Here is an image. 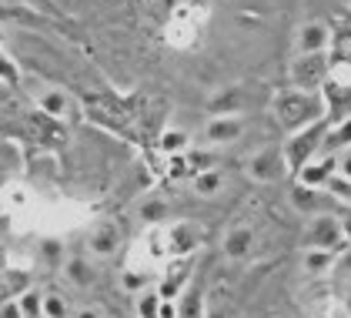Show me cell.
I'll return each mask as SVG.
<instances>
[{
	"instance_id": "cell-1",
	"label": "cell",
	"mask_w": 351,
	"mask_h": 318,
	"mask_svg": "<svg viewBox=\"0 0 351 318\" xmlns=\"http://www.w3.org/2000/svg\"><path fill=\"white\" fill-rule=\"evenodd\" d=\"M274 117L285 131H301L315 121H322V98L311 94V91H281L274 98Z\"/></svg>"
},
{
	"instance_id": "cell-2",
	"label": "cell",
	"mask_w": 351,
	"mask_h": 318,
	"mask_svg": "<svg viewBox=\"0 0 351 318\" xmlns=\"http://www.w3.org/2000/svg\"><path fill=\"white\" fill-rule=\"evenodd\" d=\"M324 134H328V124L324 121H315V124H308V128H301V131L291 134V141H288V148H285V158H288V168H304L308 161H315V155L322 151L324 144Z\"/></svg>"
},
{
	"instance_id": "cell-3",
	"label": "cell",
	"mask_w": 351,
	"mask_h": 318,
	"mask_svg": "<svg viewBox=\"0 0 351 318\" xmlns=\"http://www.w3.org/2000/svg\"><path fill=\"white\" fill-rule=\"evenodd\" d=\"M288 171H291V168H288V158H285V148H274V144L254 151V155L247 158V174H251V181H258V185H274V181H281Z\"/></svg>"
},
{
	"instance_id": "cell-4",
	"label": "cell",
	"mask_w": 351,
	"mask_h": 318,
	"mask_svg": "<svg viewBox=\"0 0 351 318\" xmlns=\"http://www.w3.org/2000/svg\"><path fill=\"white\" fill-rule=\"evenodd\" d=\"M304 245L308 248H324V251H338L345 245V228L341 218L335 214H315L304 228Z\"/></svg>"
},
{
	"instance_id": "cell-5",
	"label": "cell",
	"mask_w": 351,
	"mask_h": 318,
	"mask_svg": "<svg viewBox=\"0 0 351 318\" xmlns=\"http://www.w3.org/2000/svg\"><path fill=\"white\" fill-rule=\"evenodd\" d=\"M291 80L298 91H318L328 80V57L324 54H298L291 64Z\"/></svg>"
},
{
	"instance_id": "cell-6",
	"label": "cell",
	"mask_w": 351,
	"mask_h": 318,
	"mask_svg": "<svg viewBox=\"0 0 351 318\" xmlns=\"http://www.w3.org/2000/svg\"><path fill=\"white\" fill-rule=\"evenodd\" d=\"M328 44H331V30L322 21L301 24V30H298V54H324Z\"/></svg>"
},
{
	"instance_id": "cell-7",
	"label": "cell",
	"mask_w": 351,
	"mask_h": 318,
	"mask_svg": "<svg viewBox=\"0 0 351 318\" xmlns=\"http://www.w3.org/2000/svg\"><path fill=\"white\" fill-rule=\"evenodd\" d=\"M221 248H224V258H231V262H244V258L254 251V231H251L247 225H238V228H231V231L224 235Z\"/></svg>"
},
{
	"instance_id": "cell-8",
	"label": "cell",
	"mask_w": 351,
	"mask_h": 318,
	"mask_svg": "<svg viewBox=\"0 0 351 318\" xmlns=\"http://www.w3.org/2000/svg\"><path fill=\"white\" fill-rule=\"evenodd\" d=\"M244 134V121L241 117H211L208 128H204V137L211 144H234Z\"/></svg>"
},
{
	"instance_id": "cell-9",
	"label": "cell",
	"mask_w": 351,
	"mask_h": 318,
	"mask_svg": "<svg viewBox=\"0 0 351 318\" xmlns=\"http://www.w3.org/2000/svg\"><path fill=\"white\" fill-rule=\"evenodd\" d=\"M338 171V161L328 158L322 164H315V161H308L304 168H298V185H308V188H324L331 181V174Z\"/></svg>"
},
{
	"instance_id": "cell-10",
	"label": "cell",
	"mask_w": 351,
	"mask_h": 318,
	"mask_svg": "<svg viewBox=\"0 0 351 318\" xmlns=\"http://www.w3.org/2000/svg\"><path fill=\"white\" fill-rule=\"evenodd\" d=\"M318 201H322V194H318V188H308V185H298L291 188V205H295L301 214H311L318 208Z\"/></svg>"
},
{
	"instance_id": "cell-11",
	"label": "cell",
	"mask_w": 351,
	"mask_h": 318,
	"mask_svg": "<svg viewBox=\"0 0 351 318\" xmlns=\"http://www.w3.org/2000/svg\"><path fill=\"white\" fill-rule=\"evenodd\" d=\"M221 188H224V178H221V171H215V168H204V171L194 178V191H197L201 198H211Z\"/></svg>"
},
{
	"instance_id": "cell-12",
	"label": "cell",
	"mask_w": 351,
	"mask_h": 318,
	"mask_svg": "<svg viewBox=\"0 0 351 318\" xmlns=\"http://www.w3.org/2000/svg\"><path fill=\"white\" fill-rule=\"evenodd\" d=\"M117 228L114 225H101L97 231H94V241H90V248L97 251V255H114L117 251Z\"/></svg>"
},
{
	"instance_id": "cell-13",
	"label": "cell",
	"mask_w": 351,
	"mask_h": 318,
	"mask_svg": "<svg viewBox=\"0 0 351 318\" xmlns=\"http://www.w3.org/2000/svg\"><path fill=\"white\" fill-rule=\"evenodd\" d=\"M335 262V251H324V248H308L304 251V271L308 275H324Z\"/></svg>"
},
{
	"instance_id": "cell-14",
	"label": "cell",
	"mask_w": 351,
	"mask_h": 318,
	"mask_svg": "<svg viewBox=\"0 0 351 318\" xmlns=\"http://www.w3.org/2000/svg\"><path fill=\"white\" fill-rule=\"evenodd\" d=\"M171 238H174V251L178 255H184V251H191L194 245H197V228H191V225H178L174 231H171Z\"/></svg>"
},
{
	"instance_id": "cell-15",
	"label": "cell",
	"mask_w": 351,
	"mask_h": 318,
	"mask_svg": "<svg viewBox=\"0 0 351 318\" xmlns=\"http://www.w3.org/2000/svg\"><path fill=\"white\" fill-rule=\"evenodd\" d=\"M351 144V117H345L338 128L331 134H324V144L322 148H348Z\"/></svg>"
},
{
	"instance_id": "cell-16",
	"label": "cell",
	"mask_w": 351,
	"mask_h": 318,
	"mask_svg": "<svg viewBox=\"0 0 351 318\" xmlns=\"http://www.w3.org/2000/svg\"><path fill=\"white\" fill-rule=\"evenodd\" d=\"M324 188H328L335 198H341V201H348L351 205V178H331Z\"/></svg>"
},
{
	"instance_id": "cell-17",
	"label": "cell",
	"mask_w": 351,
	"mask_h": 318,
	"mask_svg": "<svg viewBox=\"0 0 351 318\" xmlns=\"http://www.w3.org/2000/svg\"><path fill=\"white\" fill-rule=\"evenodd\" d=\"M141 214H144L147 221H161L164 214H167V205H164V201H147V205L141 208Z\"/></svg>"
},
{
	"instance_id": "cell-18",
	"label": "cell",
	"mask_w": 351,
	"mask_h": 318,
	"mask_svg": "<svg viewBox=\"0 0 351 318\" xmlns=\"http://www.w3.org/2000/svg\"><path fill=\"white\" fill-rule=\"evenodd\" d=\"M181 318H201V302H197V295H188L184 298V312Z\"/></svg>"
},
{
	"instance_id": "cell-19",
	"label": "cell",
	"mask_w": 351,
	"mask_h": 318,
	"mask_svg": "<svg viewBox=\"0 0 351 318\" xmlns=\"http://www.w3.org/2000/svg\"><path fill=\"white\" fill-rule=\"evenodd\" d=\"M71 278H74V282H81V285H87V282H90V271H87L84 262H74V265H71Z\"/></svg>"
},
{
	"instance_id": "cell-20",
	"label": "cell",
	"mask_w": 351,
	"mask_h": 318,
	"mask_svg": "<svg viewBox=\"0 0 351 318\" xmlns=\"http://www.w3.org/2000/svg\"><path fill=\"white\" fill-rule=\"evenodd\" d=\"M184 141H188V137H184L181 131H171L167 137H164V148H167V151H178V148H184Z\"/></svg>"
},
{
	"instance_id": "cell-21",
	"label": "cell",
	"mask_w": 351,
	"mask_h": 318,
	"mask_svg": "<svg viewBox=\"0 0 351 318\" xmlns=\"http://www.w3.org/2000/svg\"><path fill=\"white\" fill-rule=\"evenodd\" d=\"M44 308H47V315L51 318H64V302H60V298H47Z\"/></svg>"
},
{
	"instance_id": "cell-22",
	"label": "cell",
	"mask_w": 351,
	"mask_h": 318,
	"mask_svg": "<svg viewBox=\"0 0 351 318\" xmlns=\"http://www.w3.org/2000/svg\"><path fill=\"white\" fill-rule=\"evenodd\" d=\"M44 104H47V111H60V107H64V98H57V94H51V98H47V101H44Z\"/></svg>"
},
{
	"instance_id": "cell-23",
	"label": "cell",
	"mask_w": 351,
	"mask_h": 318,
	"mask_svg": "<svg viewBox=\"0 0 351 318\" xmlns=\"http://www.w3.org/2000/svg\"><path fill=\"white\" fill-rule=\"evenodd\" d=\"M338 171H341V178H351V155L338 161Z\"/></svg>"
},
{
	"instance_id": "cell-24",
	"label": "cell",
	"mask_w": 351,
	"mask_h": 318,
	"mask_svg": "<svg viewBox=\"0 0 351 318\" xmlns=\"http://www.w3.org/2000/svg\"><path fill=\"white\" fill-rule=\"evenodd\" d=\"M341 228H345V241H351V214L341 221Z\"/></svg>"
},
{
	"instance_id": "cell-25",
	"label": "cell",
	"mask_w": 351,
	"mask_h": 318,
	"mask_svg": "<svg viewBox=\"0 0 351 318\" xmlns=\"http://www.w3.org/2000/svg\"><path fill=\"white\" fill-rule=\"evenodd\" d=\"M348 3H351V0H348Z\"/></svg>"
}]
</instances>
